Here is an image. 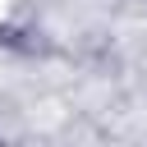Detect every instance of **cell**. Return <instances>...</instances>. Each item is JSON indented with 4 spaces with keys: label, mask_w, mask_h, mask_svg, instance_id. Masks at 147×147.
Here are the masks:
<instances>
[{
    "label": "cell",
    "mask_w": 147,
    "mask_h": 147,
    "mask_svg": "<svg viewBox=\"0 0 147 147\" xmlns=\"http://www.w3.org/2000/svg\"><path fill=\"white\" fill-rule=\"evenodd\" d=\"M9 5H14V0H0V18H5V14H9Z\"/></svg>",
    "instance_id": "obj_1"
}]
</instances>
